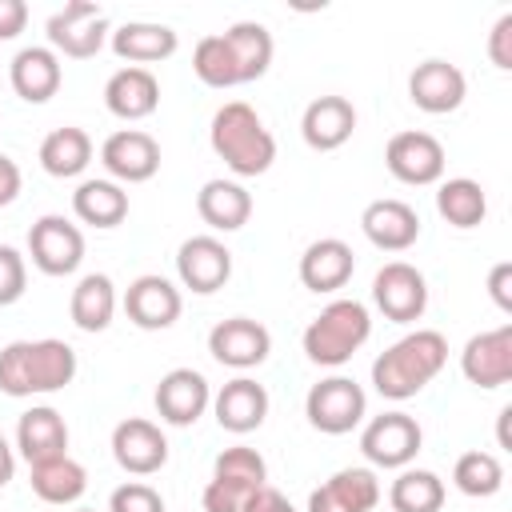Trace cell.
I'll return each mask as SVG.
<instances>
[{"instance_id":"cell-1","label":"cell","mask_w":512,"mask_h":512,"mask_svg":"<svg viewBox=\"0 0 512 512\" xmlns=\"http://www.w3.org/2000/svg\"><path fill=\"white\" fill-rule=\"evenodd\" d=\"M444 364H448V340L436 328H416L372 360V388L384 400H412L444 372Z\"/></svg>"},{"instance_id":"cell-2","label":"cell","mask_w":512,"mask_h":512,"mask_svg":"<svg viewBox=\"0 0 512 512\" xmlns=\"http://www.w3.org/2000/svg\"><path fill=\"white\" fill-rule=\"evenodd\" d=\"M76 380V348L44 336V340H12L0 348V392L4 396H48Z\"/></svg>"},{"instance_id":"cell-3","label":"cell","mask_w":512,"mask_h":512,"mask_svg":"<svg viewBox=\"0 0 512 512\" xmlns=\"http://www.w3.org/2000/svg\"><path fill=\"white\" fill-rule=\"evenodd\" d=\"M208 144L228 164V172L240 180L264 176L276 160V136L264 128L260 112L244 100H228L216 108L212 128H208Z\"/></svg>"},{"instance_id":"cell-4","label":"cell","mask_w":512,"mask_h":512,"mask_svg":"<svg viewBox=\"0 0 512 512\" xmlns=\"http://www.w3.org/2000/svg\"><path fill=\"white\" fill-rule=\"evenodd\" d=\"M368 336H372V316H368V308H364L360 300L340 296V300L324 304V308L312 316V324L304 328L300 344H304V356H308L312 364H320V368H340V364H348V360L368 344Z\"/></svg>"},{"instance_id":"cell-5","label":"cell","mask_w":512,"mask_h":512,"mask_svg":"<svg viewBox=\"0 0 512 512\" xmlns=\"http://www.w3.org/2000/svg\"><path fill=\"white\" fill-rule=\"evenodd\" d=\"M368 412V396L352 376H328L308 388L304 396V416L316 432L324 436H344L352 432Z\"/></svg>"},{"instance_id":"cell-6","label":"cell","mask_w":512,"mask_h":512,"mask_svg":"<svg viewBox=\"0 0 512 512\" xmlns=\"http://www.w3.org/2000/svg\"><path fill=\"white\" fill-rule=\"evenodd\" d=\"M424 444V428L408 412H380L360 432V452L372 468H408Z\"/></svg>"},{"instance_id":"cell-7","label":"cell","mask_w":512,"mask_h":512,"mask_svg":"<svg viewBox=\"0 0 512 512\" xmlns=\"http://www.w3.org/2000/svg\"><path fill=\"white\" fill-rule=\"evenodd\" d=\"M104 36H108V16H104L100 4L72 0V4H64L60 12L48 16V48H52L56 56L92 60V56L104 48Z\"/></svg>"},{"instance_id":"cell-8","label":"cell","mask_w":512,"mask_h":512,"mask_svg":"<svg viewBox=\"0 0 512 512\" xmlns=\"http://www.w3.org/2000/svg\"><path fill=\"white\" fill-rule=\"evenodd\" d=\"M372 304L392 320V324H412L428 308V280L416 264L408 260H388L372 276Z\"/></svg>"},{"instance_id":"cell-9","label":"cell","mask_w":512,"mask_h":512,"mask_svg":"<svg viewBox=\"0 0 512 512\" xmlns=\"http://www.w3.org/2000/svg\"><path fill=\"white\" fill-rule=\"evenodd\" d=\"M28 256L44 276H72L84 260V232L80 224L48 212L28 228Z\"/></svg>"},{"instance_id":"cell-10","label":"cell","mask_w":512,"mask_h":512,"mask_svg":"<svg viewBox=\"0 0 512 512\" xmlns=\"http://www.w3.org/2000/svg\"><path fill=\"white\" fill-rule=\"evenodd\" d=\"M384 164H388V172H392L400 184L424 188V184H436V180L444 176V144H440L432 132L408 128V132H396V136L388 140Z\"/></svg>"},{"instance_id":"cell-11","label":"cell","mask_w":512,"mask_h":512,"mask_svg":"<svg viewBox=\"0 0 512 512\" xmlns=\"http://www.w3.org/2000/svg\"><path fill=\"white\" fill-rule=\"evenodd\" d=\"M208 352H212L216 364L248 372V368H260L268 360L272 332L252 316H228L208 332Z\"/></svg>"},{"instance_id":"cell-12","label":"cell","mask_w":512,"mask_h":512,"mask_svg":"<svg viewBox=\"0 0 512 512\" xmlns=\"http://www.w3.org/2000/svg\"><path fill=\"white\" fill-rule=\"evenodd\" d=\"M100 164L116 184H144L160 172V144L140 128H120L100 144Z\"/></svg>"},{"instance_id":"cell-13","label":"cell","mask_w":512,"mask_h":512,"mask_svg":"<svg viewBox=\"0 0 512 512\" xmlns=\"http://www.w3.org/2000/svg\"><path fill=\"white\" fill-rule=\"evenodd\" d=\"M176 276H180V284L188 292L212 296L232 276V252H228V244L216 240V236H188L176 248Z\"/></svg>"},{"instance_id":"cell-14","label":"cell","mask_w":512,"mask_h":512,"mask_svg":"<svg viewBox=\"0 0 512 512\" xmlns=\"http://www.w3.org/2000/svg\"><path fill=\"white\" fill-rule=\"evenodd\" d=\"M112 460L128 476H152L168 464V436L144 416H128L112 428Z\"/></svg>"},{"instance_id":"cell-15","label":"cell","mask_w":512,"mask_h":512,"mask_svg":"<svg viewBox=\"0 0 512 512\" xmlns=\"http://www.w3.org/2000/svg\"><path fill=\"white\" fill-rule=\"evenodd\" d=\"M124 312L136 328L144 332H160V328H172L184 312V296L180 288L168 280V276H156V272H144L128 284L124 292Z\"/></svg>"},{"instance_id":"cell-16","label":"cell","mask_w":512,"mask_h":512,"mask_svg":"<svg viewBox=\"0 0 512 512\" xmlns=\"http://www.w3.org/2000/svg\"><path fill=\"white\" fill-rule=\"evenodd\" d=\"M152 404H156V412H160L164 424L188 428V424H196L212 408V388H208L204 372H196V368H172V372L160 376Z\"/></svg>"},{"instance_id":"cell-17","label":"cell","mask_w":512,"mask_h":512,"mask_svg":"<svg viewBox=\"0 0 512 512\" xmlns=\"http://www.w3.org/2000/svg\"><path fill=\"white\" fill-rule=\"evenodd\" d=\"M460 372L476 388H500L512 380V324L476 332L460 352Z\"/></svg>"},{"instance_id":"cell-18","label":"cell","mask_w":512,"mask_h":512,"mask_svg":"<svg viewBox=\"0 0 512 512\" xmlns=\"http://www.w3.org/2000/svg\"><path fill=\"white\" fill-rule=\"evenodd\" d=\"M468 96V80L456 64L448 60H424L412 68L408 76V100L428 112V116H444V112H456Z\"/></svg>"},{"instance_id":"cell-19","label":"cell","mask_w":512,"mask_h":512,"mask_svg":"<svg viewBox=\"0 0 512 512\" xmlns=\"http://www.w3.org/2000/svg\"><path fill=\"white\" fill-rule=\"evenodd\" d=\"M212 416L224 432L248 436L268 416V388L256 384L252 376H236V380L220 384V392H212Z\"/></svg>"},{"instance_id":"cell-20","label":"cell","mask_w":512,"mask_h":512,"mask_svg":"<svg viewBox=\"0 0 512 512\" xmlns=\"http://www.w3.org/2000/svg\"><path fill=\"white\" fill-rule=\"evenodd\" d=\"M360 228H364V236L380 252H408L420 240V216H416V208L408 200H396V196L372 200L360 212Z\"/></svg>"},{"instance_id":"cell-21","label":"cell","mask_w":512,"mask_h":512,"mask_svg":"<svg viewBox=\"0 0 512 512\" xmlns=\"http://www.w3.org/2000/svg\"><path fill=\"white\" fill-rule=\"evenodd\" d=\"M380 504V480L372 468H340L308 496V512H372Z\"/></svg>"},{"instance_id":"cell-22","label":"cell","mask_w":512,"mask_h":512,"mask_svg":"<svg viewBox=\"0 0 512 512\" xmlns=\"http://www.w3.org/2000/svg\"><path fill=\"white\" fill-rule=\"evenodd\" d=\"M104 108L116 120H128V124L132 120H148L160 108V80L152 76V68L124 64L104 84Z\"/></svg>"},{"instance_id":"cell-23","label":"cell","mask_w":512,"mask_h":512,"mask_svg":"<svg viewBox=\"0 0 512 512\" xmlns=\"http://www.w3.org/2000/svg\"><path fill=\"white\" fill-rule=\"evenodd\" d=\"M356 272V252L340 240V236H324V240H312L300 256V284L316 296H328V292H340Z\"/></svg>"},{"instance_id":"cell-24","label":"cell","mask_w":512,"mask_h":512,"mask_svg":"<svg viewBox=\"0 0 512 512\" xmlns=\"http://www.w3.org/2000/svg\"><path fill=\"white\" fill-rule=\"evenodd\" d=\"M356 132V108L348 96H316L300 116V136L312 152H336Z\"/></svg>"},{"instance_id":"cell-25","label":"cell","mask_w":512,"mask_h":512,"mask_svg":"<svg viewBox=\"0 0 512 512\" xmlns=\"http://www.w3.org/2000/svg\"><path fill=\"white\" fill-rule=\"evenodd\" d=\"M8 80H12V92L28 104H48L60 84H64V68H60V56L52 48H20L8 64Z\"/></svg>"},{"instance_id":"cell-26","label":"cell","mask_w":512,"mask_h":512,"mask_svg":"<svg viewBox=\"0 0 512 512\" xmlns=\"http://www.w3.org/2000/svg\"><path fill=\"white\" fill-rule=\"evenodd\" d=\"M16 448H20V456L28 464L64 456L68 452V424H64V416L56 408H48V404H32L16 420Z\"/></svg>"},{"instance_id":"cell-27","label":"cell","mask_w":512,"mask_h":512,"mask_svg":"<svg viewBox=\"0 0 512 512\" xmlns=\"http://www.w3.org/2000/svg\"><path fill=\"white\" fill-rule=\"evenodd\" d=\"M196 212L212 232H236L252 216V192L240 180L216 176L196 192Z\"/></svg>"},{"instance_id":"cell-28","label":"cell","mask_w":512,"mask_h":512,"mask_svg":"<svg viewBox=\"0 0 512 512\" xmlns=\"http://www.w3.org/2000/svg\"><path fill=\"white\" fill-rule=\"evenodd\" d=\"M180 48V36L168 28V24H156V20H128L112 32V52L136 68L144 64H160L168 60L172 52Z\"/></svg>"},{"instance_id":"cell-29","label":"cell","mask_w":512,"mask_h":512,"mask_svg":"<svg viewBox=\"0 0 512 512\" xmlns=\"http://www.w3.org/2000/svg\"><path fill=\"white\" fill-rule=\"evenodd\" d=\"M92 164V136L76 124H64V128H52L44 140H40V168L56 180H72L80 176L84 168Z\"/></svg>"},{"instance_id":"cell-30","label":"cell","mask_w":512,"mask_h":512,"mask_svg":"<svg viewBox=\"0 0 512 512\" xmlns=\"http://www.w3.org/2000/svg\"><path fill=\"white\" fill-rule=\"evenodd\" d=\"M28 480H32V492L44 500V504H76L88 488V472L80 460H72L68 452L64 456H52V460H40V464H28Z\"/></svg>"},{"instance_id":"cell-31","label":"cell","mask_w":512,"mask_h":512,"mask_svg":"<svg viewBox=\"0 0 512 512\" xmlns=\"http://www.w3.org/2000/svg\"><path fill=\"white\" fill-rule=\"evenodd\" d=\"M68 312H72V324L80 332H104L112 324V316H116V284H112V276H104V272L80 276V284L72 288Z\"/></svg>"},{"instance_id":"cell-32","label":"cell","mask_w":512,"mask_h":512,"mask_svg":"<svg viewBox=\"0 0 512 512\" xmlns=\"http://www.w3.org/2000/svg\"><path fill=\"white\" fill-rule=\"evenodd\" d=\"M72 212L80 224L92 228H116L128 216V192L116 180H84L72 192Z\"/></svg>"},{"instance_id":"cell-33","label":"cell","mask_w":512,"mask_h":512,"mask_svg":"<svg viewBox=\"0 0 512 512\" xmlns=\"http://www.w3.org/2000/svg\"><path fill=\"white\" fill-rule=\"evenodd\" d=\"M224 40H228L232 60L240 68V84H252V80H260L268 72L276 44H272V32L260 20H236V24H228L224 28Z\"/></svg>"},{"instance_id":"cell-34","label":"cell","mask_w":512,"mask_h":512,"mask_svg":"<svg viewBox=\"0 0 512 512\" xmlns=\"http://www.w3.org/2000/svg\"><path fill=\"white\" fill-rule=\"evenodd\" d=\"M436 212L452 228H476L488 216V196L476 180L452 176V180H440V188H436Z\"/></svg>"},{"instance_id":"cell-35","label":"cell","mask_w":512,"mask_h":512,"mask_svg":"<svg viewBox=\"0 0 512 512\" xmlns=\"http://www.w3.org/2000/svg\"><path fill=\"white\" fill-rule=\"evenodd\" d=\"M392 512H440L444 508V480L428 468H400V476L388 488Z\"/></svg>"},{"instance_id":"cell-36","label":"cell","mask_w":512,"mask_h":512,"mask_svg":"<svg viewBox=\"0 0 512 512\" xmlns=\"http://www.w3.org/2000/svg\"><path fill=\"white\" fill-rule=\"evenodd\" d=\"M192 72L208 88H236L240 84V68L232 60V48H228L224 32H212V36L196 40V48H192Z\"/></svg>"},{"instance_id":"cell-37","label":"cell","mask_w":512,"mask_h":512,"mask_svg":"<svg viewBox=\"0 0 512 512\" xmlns=\"http://www.w3.org/2000/svg\"><path fill=\"white\" fill-rule=\"evenodd\" d=\"M452 484H456L464 496H472V500H480V496H496V492L504 488V464H500V456L472 448V452H464V456L456 460V468H452Z\"/></svg>"},{"instance_id":"cell-38","label":"cell","mask_w":512,"mask_h":512,"mask_svg":"<svg viewBox=\"0 0 512 512\" xmlns=\"http://www.w3.org/2000/svg\"><path fill=\"white\" fill-rule=\"evenodd\" d=\"M212 476L224 480V484H232V488H240V492H256V488L268 484V464H264V456H260L256 448L232 444V448H224V452L216 456Z\"/></svg>"},{"instance_id":"cell-39","label":"cell","mask_w":512,"mask_h":512,"mask_svg":"<svg viewBox=\"0 0 512 512\" xmlns=\"http://www.w3.org/2000/svg\"><path fill=\"white\" fill-rule=\"evenodd\" d=\"M108 512H164V496L144 480H128L108 496Z\"/></svg>"},{"instance_id":"cell-40","label":"cell","mask_w":512,"mask_h":512,"mask_svg":"<svg viewBox=\"0 0 512 512\" xmlns=\"http://www.w3.org/2000/svg\"><path fill=\"white\" fill-rule=\"evenodd\" d=\"M28 288V264L12 244H0V308L16 304Z\"/></svg>"},{"instance_id":"cell-41","label":"cell","mask_w":512,"mask_h":512,"mask_svg":"<svg viewBox=\"0 0 512 512\" xmlns=\"http://www.w3.org/2000/svg\"><path fill=\"white\" fill-rule=\"evenodd\" d=\"M248 496H252V492H240V488H232V484H224V480L212 476V480L204 484L200 504H204V512H240Z\"/></svg>"},{"instance_id":"cell-42","label":"cell","mask_w":512,"mask_h":512,"mask_svg":"<svg viewBox=\"0 0 512 512\" xmlns=\"http://www.w3.org/2000/svg\"><path fill=\"white\" fill-rule=\"evenodd\" d=\"M488 56H492V64H496L500 72L512 68V12H504V16L492 24V32H488Z\"/></svg>"},{"instance_id":"cell-43","label":"cell","mask_w":512,"mask_h":512,"mask_svg":"<svg viewBox=\"0 0 512 512\" xmlns=\"http://www.w3.org/2000/svg\"><path fill=\"white\" fill-rule=\"evenodd\" d=\"M488 296L496 300L500 312H512V264L500 260L492 272H488Z\"/></svg>"},{"instance_id":"cell-44","label":"cell","mask_w":512,"mask_h":512,"mask_svg":"<svg viewBox=\"0 0 512 512\" xmlns=\"http://www.w3.org/2000/svg\"><path fill=\"white\" fill-rule=\"evenodd\" d=\"M28 24V4L24 0H0V40H16Z\"/></svg>"},{"instance_id":"cell-45","label":"cell","mask_w":512,"mask_h":512,"mask_svg":"<svg viewBox=\"0 0 512 512\" xmlns=\"http://www.w3.org/2000/svg\"><path fill=\"white\" fill-rule=\"evenodd\" d=\"M240 512H296L292 504H288V496L284 492H276L272 484H264V488H256L248 500H244V508Z\"/></svg>"},{"instance_id":"cell-46","label":"cell","mask_w":512,"mask_h":512,"mask_svg":"<svg viewBox=\"0 0 512 512\" xmlns=\"http://www.w3.org/2000/svg\"><path fill=\"white\" fill-rule=\"evenodd\" d=\"M12 476H16V452H12V444H8L4 432H0V488H4Z\"/></svg>"},{"instance_id":"cell-47","label":"cell","mask_w":512,"mask_h":512,"mask_svg":"<svg viewBox=\"0 0 512 512\" xmlns=\"http://www.w3.org/2000/svg\"><path fill=\"white\" fill-rule=\"evenodd\" d=\"M76 512H92V508H76Z\"/></svg>"}]
</instances>
